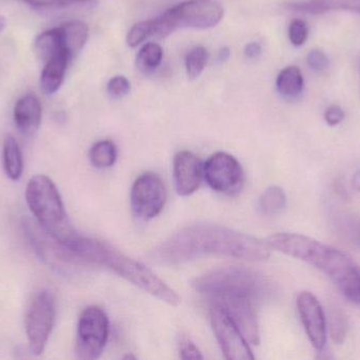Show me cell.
<instances>
[{
	"mask_svg": "<svg viewBox=\"0 0 360 360\" xmlns=\"http://www.w3.org/2000/svg\"><path fill=\"white\" fill-rule=\"evenodd\" d=\"M270 249L259 239L224 226L195 224L167 239L154 251V258L165 264L182 263L207 255L264 261L270 257Z\"/></svg>",
	"mask_w": 360,
	"mask_h": 360,
	"instance_id": "cell-1",
	"label": "cell"
},
{
	"mask_svg": "<svg viewBox=\"0 0 360 360\" xmlns=\"http://www.w3.org/2000/svg\"><path fill=\"white\" fill-rule=\"evenodd\" d=\"M271 249L302 260L327 275L342 295L360 306V266L347 254L310 237L290 232L272 235Z\"/></svg>",
	"mask_w": 360,
	"mask_h": 360,
	"instance_id": "cell-2",
	"label": "cell"
},
{
	"mask_svg": "<svg viewBox=\"0 0 360 360\" xmlns=\"http://www.w3.org/2000/svg\"><path fill=\"white\" fill-rule=\"evenodd\" d=\"M70 256L77 262L107 266L129 283L136 285L146 293L158 298L170 306H179L181 299L174 290L158 278L141 262L131 259L108 243L97 239L86 238L78 235L60 242Z\"/></svg>",
	"mask_w": 360,
	"mask_h": 360,
	"instance_id": "cell-3",
	"label": "cell"
},
{
	"mask_svg": "<svg viewBox=\"0 0 360 360\" xmlns=\"http://www.w3.org/2000/svg\"><path fill=\"white\" fill-rule=\"evenodd\" d=\"M25 199L36 222L59 242H65L76 232L70 225L65 206L56 185L50 178L38 175L27 185Z\"/></svg>",
	"mask_w": 360,
	"mask_h": 360,
	"instance_id": "cell-4",
	"label": "cell"
},
{
	"mask_svg": "<svg viewBox=\"0 0 360 360\" xmlns=\"http://www.w3.org/2000/svg\"><path fill=\"white\" fill-rule=\"evenodd\" d=\"M195 291L209 296H239L256 300L264 299L271 294V285L262 275L245 268H217L195 279Z\"/></svg>",
	"mask_w": 360,
	"mask_h": 360,
	"instance_id": "cell-5",
	"label": "cell"
},
{
	"mask_svg": "<svg viewBox=\"0 0 360 360\" xmlns=\"http://www.w3.org/2000/svg\"><path fill=\"white\" fill-rule=\"evenodd\" d=\"M224 17V8L214 0H186L152 19L153 36L166 37L177 29H210Z\"/></svg>",
	"mask_w": 360,
	"mask_h": 360,
	"instance_id": "cell-6",
	"label": "cell"
},
{
	"mask_svg": "<svg viewBox=\"0 0 360 360\" xmlns=\"http://www.w3.org/2000/svg\"><path fill=\"white\" fill-rule=\"evenodd\" d=\"M55 297L50 290H39L32 298L25 315V332L30 350L40 355L46 348L54 325Z\"/></svg>",
	"mask_w": 360,
	"mask_h": 360,
	"instance_id": "cell-7",
	"label": "cell"
},
{
	"mask_svg": "<svg viewBox=\"0 0 360 360\" xmlns=\"http://www.w3.org/2000/svg\"><path fill=\"white\" fill-rule=\"evenodd\" d=\"M109 338V318L103 309L92 306L82 312L78 321L76 356L82 360L99 359Z\"/></svg>",
	"mask_w": 360,
	"mask_h": 360,
	"instance_id": "cell-8",
	"label": "cell"
},
{
	"mask_svg": "<svg viewBox=\"0 0 360 360\" xmlns=\"http://www.w3.org/2000/svg\"><path fill=\"white\" fill-rule=\"evenodd\" d=\"M203 177L210 187L220 194H238L243 188L245 175L238 161L226 152H217L203 165Z\"/></svg>",
	"mask_w": 360,
	"mask_h": 360,
	"instance_id": "cell-9",
	"label": "cell"
},
{
	"mask_svg": "<svg viewBox=\"0 0 360 360\" xmlns=\"http://www.w3.org/2000/svg\"><path fill=\"white\" fill-rule=\"evenodd\" d=\"M167 201V190L160 175L146 173L133 184L131 206L133 213L141 220L158 217Z\"/></svg>",
	"mask_w": 360,
	"mask_h": 360,
	"instance_id": "cell-10",
	"label": "cell"
},
{
	"mask_svg": "<svg viewBox=\"0 0 360 360\" xmlns=\"http://www.w3.org/2000/svg\"><path fill=\"white\" fill-rule=\"evenodd\" d=\"M210 316L214 333L226 359H254L247 340L221 308L212 304Z\"/></svg>",
	"mask_w": 360,
	"mask_h": 360,
	"instance_id": "cell-11",
	"label": "cell"
},
{
	"mask_svg": "<svg viewBox=\"0 0 360 360\" xmlns=\"http://www.w3.org/2000/svg\"><path fill=\"white\" fill-rule=\"evenodd\" d=\"M211 300L212 304H216L224 310L247 342L259 344V328L253 300L239 296H217L212 297Z\"/></svg>",
	"mask_w": 360,
	"mask_h": 360,
	"instance_id": "cell-12",
	"label": "cell"
},
{
	"mask_svg": "<svg viewBox=\"0 0 360 360\" xmlns=\"http://www.w3.org/2000/svg\"><path fill=\"white\" fill-rule=\"evenodd\" d=\"M297 309L309 340L319 352H323L327 344L328 328L321 302L312 293L302 292L297 297Z\"/></svg>",
	"mask_w": 360,
	"mask_h": 360,
	"instance_id": "cell-13",
	"label": "cell"
},
{
	"mask_svg": "<svg viewBox=\"0 0 360 360\" xmlns=\"http://www.w3.org/2000/svg\"><path fill=\"white\" fill-rule=\"evenodd\" d=\"M173 173L177 192L180 196H190L200 186L203 165L192 152L180 151L174 158Z\"/></svg>",
	"mask_w": 360,
	"mask_h": 360,
	"instance_id": "cell-14",
	"label": "cell"
},
{
	"mask_svg": "<svg viewBox=\"0 0 360 360\" xmlns=\"http://www.w3.org/2000/svg\"><path fill=\"white\" fill-rule=\"evenodd\" d=\"M15 125L25 135H33L41 124L42 107L35 94L27 93L17 101L14 107Z\"/></svg>",
	"mask_w": 360,
	"mask_h": 360,
	"instance_id": "cell-15",
	"label": "cell"
},
{
	"mask_svg": "<svg viewBox=\"0 0 360 360\" xmlns=\"http://www.w3.org/2000/svg\"><path fill=\"white\" fill-rule=\"evenodd\" d=\"M73 58L68 51L61 50L54 53L44 61V69L40 75V88L46 95H52L63 86L70 61Z\"/></svg>",
	"mask_w": 360,
	"mask_h": 360,
	"instance_id": "cell-16",
	"label": "cell"
},
{
	"mask_svg": "<svg viewBox=\"0 0 360 360\" xmlns=\"http://www.w3.org/2000/svg\"><path fill=\"white\" fill-rule=\"evenodd\" d=\"M287 8L292 11L319 15L333 11L360 14V0H304V1L290 2Z\"/></svg>",
	"mask_w": 360,
	"mask_h": 360,
	"instance_id": "cell-17",
	"label": "cell"
},
{
	"mask_svg": "<svg viewBox=\"0 0 360 360\" xmlns=\"http://www.w3.org/2000/svg\"><path fill=\"white\" fill-rule=\"evenodd\" d=\"M276 89L279 94L288 101L298 99L304 89V78L300 68L296 66L283 68L277 76Z\"/></svg>",
	"mask_w": 360,
	"mask_h": 360,
	"instance_id": "cell-18",
	"label": "cell"
},
{
	"mask_svg": "<svg viewBox=\"0 0 360 360\" xmlns=\"http://www.w3.org/2000/svg\"><path fill=\"white\" fill-rule=\"evenodd\" d=\"M34 49L36 54L41 61H44L52 56L54 53L61 50H67L65 48V35L63 27H53L40 33L34 42ZM69 52V51H68Z\"/></svg>",
	"mask_w": 360,
	"mask_h": 360,
	"instance_id": "cell-19",
	"label": "cell"
},
{
	"mask_svg": "<svg viewBox=\"0 0 360 360\" xmlns=\"http://www.w3.org/2000/svg\"><path fill=\"white\" fill-rule=\"evenodd\" d=\"M4 166L6 175L12 181L20 179L23 170L22 154L16 139L11 135L4 142Z\"/></svg>",
	"mask_w": 360,
	"mask_h": 360,
	"instance_id": "cell-20",
	"label": "cell"
},
{
	"mask_svg": "<svg viewBox=\"0 0 360 360\" xmlns=\"http://www.w3.org/2000/svg\"><path fill=\"white\" fill-rule=\"evenodd\" d=\"M65 35V48L72 57L82 51L89 37V27L79 20L68 21L61 25Z\"/></svg>",
	"mask_w": 360,
	"mask_h": 360,
	"instance_id": "cell-21",
	"label": "cell"
},
{
	"mask_svg": "<svg viewBox=\"0 0 360 360\" xmlns=\"http://www.w3.org/2000/svg\"><path fill=\"white\" fill-rule=\"evenodd\" d=\"M40 11H63L70 8H93L97 0H18Z\"/></svg>",
	"mask_w": 360,
	"mask_h": 360,
	"instance_id": "cell-22",
	"label": "cell"
},
{
	"mask_svg": "<svg viewBox=\"0 0 360 360\" xmlns=\"http://www.w3.org/2000/svg\"><path fill=\"white\" fill-rule=\"evenodd\" d=\"M287 205V196L285 192L278 186H271L268 190H264L259 199V209L262 215L272 216L278 215L285 209Z\"/></svg>",
	"mask_w": 360,
	"mask_h": 360,
	"instance_id": "cell-23",
	"label": "cell"
},
{
	"mask_svg": "<svg viewBox=\"0 0 360 360\" xmlns=\"http://www.w3.org/2000/svg\"><path fill=\"white\" fill-rule=\"evenodd\" d=\"M164 57L162 46L155 42L143 44L137 54V67L145 73H150L160 67Z\"/></svg>",
	"mask_w": 360,
	"mask_h": 360,
	"instance_id": "cell-24",
	"label": "cell"
},
{
	"mask_svg": "<svg viewBox=\"0 0 360 360\" xmlns=\"http://www.w3.org/2000/svg\"><path fill=\"white\" fill-rule=\"evenodd\" d=\"M117 158L115 145L111 141H101L90 150V160L96 168H109L113 166Z\"/></svg>",
	"mask_w": 360,
	"mask_h": 360,
	"instance_id": "cell-25",
	"label": "cell"
},
{
	"mask_svg": "<svg viewBox=\"0 0 360 360\" xmlns=\"http://www.w3.org/2000/svg\"><path fill=\"white\" fill-rule=\"evenodd\" d=\"M327 328L332 340L335 344L340 345L344 342L345 338L348 334L349 323L346 315L340 309L333 308L330 310Z\"/></svg>",
	"mask_w": 360,
	"mask_h": 360,
	"instance_id": "cell-26",
	"label": "cell"
},
{
	"mask_svg": "<svg viewBox=\"0 0 360 360\" xmlns=\"http://www.w3.org/2000/svg\"><path fill=\"white\" fill-rule=\"evenodd\" d=\"M207 61V51L203 46H195L186 56V75L191 80L199 77Z\"/></svg>",
	"mask_w": 360,
	"mask_h": 360,
	"instance_id": "cell-27",
	"label": "cell"
},
{
	"mask_svg": "<svg viewBox=\"0 0 360 360\" xmlns=\"http://www.w3.org/2000/svg\"><path fill=\"white\" fill-rule=\"evenodd\" d=\"M150 36H153L152 19L141 21V23L133 25L127 36V42L131 48H135V46H139L141 42H145Z\"/></svg>",
	"mask_w": 360,
	"mask_h": 360,
	"instance_id": "cell-28",
	"label": "cell"
},
{
	"mask_svg": "<svg viewBox=\"0 0 360 360\" xmlns=\"http://www.w3.org/2000/svg\"><path fill=\"white\" fill-rule=\"evenodd\" d=\"M308 23L304 19L296 18L291 21L288 30V35H289L290 42L294 46H302L306 44L309 38Z\"/></svg>",
	"mask_w": 360,
	"mask_h": 360,
	"instance_id": "cell-29",
	"label": "cell"
},
{
	"mask_svg": "<svg viewBox=\"0 0 360 360\" xmlns=\"http://www.w3.org/2000/svg\"><path fill=\"white\" fill-rule=\"evenodd\" d=\"M338 226L345 238L348 239L351 243L360 245V219L359 218L345 216V218L340 220Z\"/></svg>",
	"mask_w": 360,
	"mask_h": 360,
	"instance_id": "cell-30",
	"label": "cell"
},
{
	"mask_svg": "<svg viewBox=\"0 0 360 360\" xmlns=\"http://www.w3.org/2000/svg\"><path fill=\"white\" fill-rule=\"evenodd\" d=\"M131 90V82L122 75L114 76L107 85V91L113 99L126 97Z\"/></svg>",
	"mask_w": 360,
	"mask_h": 360,
	"instance_id": "cell-31",
	"label": "cell"
},
{
	"mask_svg": "<svg viewBox=\"0 0 360 360\" xmlns=\"http://www.w3.org/2000/svg\"><path fill=\"white\" fill-rule=\"evenodd\" d=\"M307 63L314 72H323L329 67V58L323 50L313 49L307 55Z\"/></svg>",
	"mask_w": 360,
	"mask_h": 360,
	"instance_id": "cell-32",
	"label": "cell"
},
{
	"mask_svg": "<svg viewBox=\"0 0 360 360\" xmlns=\"http://www.w3.org/2000/svg\"><path fill=\"white\" fill-rule=\"evenodd\" d=\"M179 352L180 357L182 359H202L203 356L201 355L200 351L198 350L194 342L186 337V336H181L179 338Z\"/></svg>",
	"mask_w": 360,
	"mask_h": 360,
	"instance_id": "cell-33",
	"label": "cell"
},
{
	"mask_svg": "<svg viewBox=\"0 0 360 360\" xmlns=\"http://www.w3.org/2000/svg\"><path fill=\"white\" fill-rule=\"evenodd\" d=\"M344 109L338 105H331L325 110L323 118L329 126L334 127L340 125L345 120Z\"/></svg>",
	"mask_w": 360,
	"mask_h": 360,
	"instance_id": "cell-34",
	"label": "cell"
},
{
	"mask_svg": "<svg viewBox=\"0 0 360 360\" xmlns=\"http://www.w3.org/2000/svg\"><path fill=\"white\" fill-rule=\"evenodd\" d=\"M262 46L258 42H250L245 46V54L248 58L254 59L257 58L262 54Z\"/></svg>",
	"mask_w": 360,
	"mask_h": 360,
	"instance_id": "cell-35",
	"label": "cell"
},
{
	"mask_svg": "<svg viewBox=\"0 0 360 360\" xmlns=\"http://www.w3.org/2000/svg\"><path fill=\"white\" fill-rule=\"evenodd\" d=\"M352 186L356 192H360V169L353 175Z\"/></svg>",
	"mask_w": 360,
	"mask_h": 360,
	"instance_id": "cell-36",
	"label": "cell"
},
{
	"mask_svg": "<svg viewBox=\"0 0 360 360\" xmlns=\"http://www.w3.org/2000/svg\"><path fill=\"white\" fill-rule=\"evenodd\" d=\"M229 56H230V50L228 48H224L220 51V59L226 61V59L229 58Z\"/></svg>",
	"mask_w": 360,
	"mask_h": 360,
	"instance_id": "cell-37",
	"label": "cell"
},
{
	"mask_svg": "<svg viewBox=\"0 0 360 360\" xmlns=\"http://www.w3.org/2000/svg\"><path fill=\"white\" fill-rule=\"evenodd\" d=\"M6 17L0 15V33L6 29Z\"/></svg>",
	"mask_w": 360,
	"mask_h": 360,
	"instance_id": "cell-38",
	"label": "cell"
}]
</instances>
